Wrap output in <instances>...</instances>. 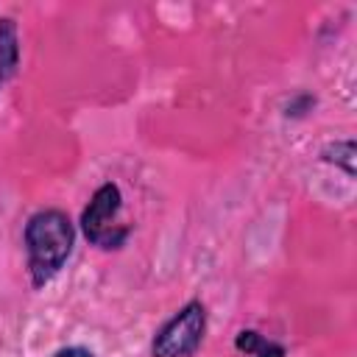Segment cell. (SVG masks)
Segmentation results:
<instances>
[{
	"label": "cell",
	"instance_id": "1",
	"mask_svg": "<svg viewBox=\"0 0 357 357\" xmlns=\"http://www.w3.org/2000/svg\"><path fill=\"white\" fill-rule=\"evenodd\" d=\"M25 254H28V273L33 287L47 284L67 262L75 245V226L61 209H39L28 218L25 231Z\"/></svg>",
	"mask_w": 357,
	"mask_h": 357
},
{
	"label": "cell",
	"instance_id": "6",
	"mask_svg": "<svg viewBox=\"0 0 357 357\" xmlns=\"http://www.w3.org/2000/svg\"><path fill=\"white\" fill-rule=\"evenodd\" d=\"M324 159L340 165L346 170V176H354V142L351 139H340V142L324 148Z\"/></svg>",
	"mask_w": 357,
	"mask_h": 357
},
{
	"label": "cell",
	"instance_id": "3",
	"mask_svg": "<svg viewBox=\"0 0 357 357\" xmlns=\"http://www.w3.org/2000/svg\"><path fill=\"white\" fill-rule=\"evenodd\" d=\"M206 335L204 301H187L173 318H167L151 340V357H192Z\"/></svg>",
	"mask_w": 357,
	"mask_h": 357
},
{
	"label": "cell",
	"instance_id": "5",
	"mask_svg": "<svg viewBox=\"0 0 357 357\" xmlns=\"http://www.w3.org/2000/svg\"><path fill=\"white\" fill-rule=\"evenodd\" d=\"M234 349L245 357H287L282 343L259 335L257 329H240L234 337Z\"/></svg>",
	"mask_w": 357,
	"mask_h": 357
},
{
	"label": "cell",
	"instance_id": "2",
	"mask_svg": "<svg viewBox=\"0 0 357 357\" xmlns=\"http://www.w3.org/2000/svg\"><path fill=\"white\" fill-rule=\"evenodd\" d=\"M120 209H123V195L114 181H106L92 192L89 204L81 212V231L95 248L114 251L123 248V243L128 240L131 229L120 223Z\"/></svg>",
	"mask_w": 357,
	"mask_h": 357
},
{
	"label": "cell",
	"instance_id": "7",
	"mask_svg": "<svg viewBox=\"0 0 357 357\" xmlns=\"http://www.w3.org/2000/svg\"><path fill=\"white\" fill-rule=\"evenodd\" d=\"M53 357H95V351L86 346H64V349L53 351Z\"/></svg>",
	"mask_w": 357,
	"mask_h": 357
},
{
	"label": "cell",
	"instance_id": "4",
	"mask_svg": "<svg viewBox=\"0 0 357 357\" xmlns=\"http://www.w3.org/2000/svg\"><path fill=\"white\" fill-rule=\"evenodd\" d=\"M20 64V39L11 17H0V86L17 73Z\"/></svg>",
	"mask_w": 357,
	"mask_h": 357
}]
</instances>
